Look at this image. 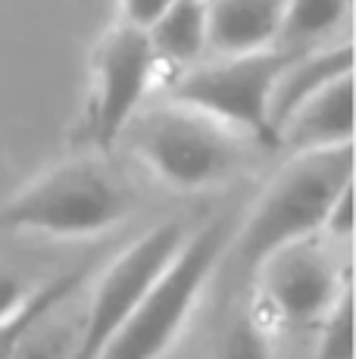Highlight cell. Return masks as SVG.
<instances>
[{
    "instance_id": "obj_1",
    "label": "cell",
    "mask_w": 356,
    "mask_h": 359,
    "mask_svg": "<svg viewBox=\"0 0 356 359\" xmlns=\"http://www.w3.org/2000/svg\"><path fill=\"white\" fill-rule=\"evenodd\" d=\"M353 188V147L291 154L263 184L247 216L231 231L238 262L253 275L259 262L291 244L316 241L331 206Z\"/></svg>"
},
{
    "instance_id": "obj_2",
    "label": "cell",
    "mask_w": 356,
    "mask_h": 359,
    "mask_svg": "<svg viewBox=\"0 0 356 359\" xmlns=\"http://www.w3.org/2000/svg\"><path fill=\"white\" fill-rule=\"evenodd\" d=\"M163 188L200 194L231 182L244 165V137L175 100L144 107L122 141Z\"/></svg>"
},
{
    "instance_id": "obj_3",
    "label": "cell",
    "mask_w": 356,
    "mask_h": 359,
    "mask_svg": "<svg viewBox=\"0 0 356 359\" xmlns=\"http://www.w3.org/2000/svg\"><path fill=\"white\" fill-rule=\"evenodd\" d=\"M132 210L125 184L94 156H75L0 203L4 234H41V238L78 241L97 238L122 222Z\"/></svg>"
},
{
    "instance_id": "obj_4",
    "label": "cell",
    "mask_w": 356,
    "mask_h": 359,
    "mask_svg": "<svg viewBox=\"0 0 356 359\" xmlns=\"http://www.w3.org/2000/svg\"><path fill=\"white\" fill-rule=\"evenodd\" d=\"M228 219H213L188 231L182 250L169 262L141 306L125 319L97 359H163L184 334L194 319L197 303L203 300L216 269L231 247Z\"/></svg>"
},
{
    "instance_id": "obj_5",
    "label": "cell",
    "mask_w": 356,
    "mask_h": 359,
    "mask_svg": "<svg viewBox=\"0 0 356 359\" xmlns=\"http://www.w3.org/2000/svg\"><path fill=\"white\" fill-rule=\"evenodd\" d=\"M297 50L253 53L235 60H203L200 66L169 79V100L216 119L231 128L244 141H256L263 147H275L269 126V107L275 81Z\"/></svg>"
},
{
    "instance_id": "obj_6",
    "label": "cell",
    "mask_w": 356,
    "mask_h": 359,
    "mask_svg": "<svg viewBox=\"0 0 356 359\" xmlns=\"http://www.w3.org/2000/svg\"><path fill=\"white\" fill-rule=\"evenodd\" d=\"M163 75L147 38L122 22H113L100 34L88 66L85 97V141L97 154H107L122 141L128 122L147 107L156 79Z\"/></svg>"
},
{
    "instance_id": "obj_7",
    "label": "cell",
    "mask_w": 356,
    "mask_h": 359,
    "mask_svg": "<svg viewBox=\"0 0 356 359\" xmlns=\"http://www.w3.org/2000/svg\"><path fill=\"white\" fill-rule=\"evenodd\" d=\"M184 238L188 229L182 222H163L135 238L119 257H113V262L94 278L88 313L78 328L75 359H97L104 353L113 334L125 325V319L141 306L150 287L169 269Z\"/></svg>"
},
{
    "instance_id": "obj_8",
    "label": "cell",
    "mask_w": 356,
    "mask_h": 359,
    "mask_svg": "<svg viewBox=\"0 0 356 359\" xmlns=\"http://www.w3.org/2000/svg\"><path fill=\"white\" fill-rule=\"evenodd\" d=\"M253 313L269 331L319 325L350 291L347 272L316 241L291 244L253 269Z\"/></svg>"
},
{
    "instance_id": "obj_9",
    "label": "cell",
    "mask_w": 356,
    "mask_h": 359,
    "mask_svg": "<svg viewBox=\"0 0 356 359\" xmlns=\"http://www.w3.org/2000/svg\"><path fill=\"white\" fill-rule=\"evenodd\" d=\"M278 147H291V154L353 147V75L331 81L300 103L278 128Z\"/></svg>"
},
{
    "instance_id": "obj_10",
    "label": "cell",
    "mask_w": 356,
    "mask_h": 359,
    "mask_svg": "<svg viewBox=\"0 0 356 359\" xmlns=\"http://www.w3.org/2000/svg\"><path fill=\"white\" fill-rule=\"evenodd\" d=\"M285 4L275 0H222L207 4V60H235L275 50Z\"/></svg>"
},
{
    "instance_id": "obj_11",
    "label": "cell",
    "mask_w": 356,
    "mask_h": 359,
    "mask_svg": "<svg viewBox=\"0 0 356 359\" xmlns=\"http://www.w3.org/2000/svg\"><path fill=\"white\" fill-rule=\"evenodd\" d=\"M160 69L175 79L207 60V4L169 0V10L147 34Z\"/></svg>"
},
{
    "instance_id": "obj_12",
    "label": "cell",
    "mask_w": 356,
    "mask_h": 359,
    "mask_svg": "<svg viewBox=\"0 0 356 359\" xmlns=\"http://www.w3.org/2000/svg\"><path fill=\"white\" fill-rule=\"evenodd\" d=\"M85 275H88L85 269H72V272H63V275H57V278L44 281V285H38L35 291H32V297L22 303L19 313H13L6 322H0V359L16 356L19 347L69 300Z\"/></svg>"
},
{
    "instance_id": "obj_13",
    "label": "cell",
    "mask_w": 356,
    "mask_h": 359,
    "mask_svg": "<svg viewBox=\"0 0 356 359\" xmlns=\"http://www.w3.org/2000/svg\"><path fill=\"white\" fill-rule=\"evenodd\" d=\"M347 16H350V4L347 0H300V4H285L278 47H285V50H313V47L331 44L325 38Z\"/></svg>"
},
{
    "instance_id": "obj_14",
    "label": "cell",
    "mask_w": 356,
    "mask_h": 359,
    "mask_svg": "<svg viewBox=\"0 0 356 359\" xmlns=\"http://www.w3.org/2000/svg\"><path fill=\"white\" fill-rule=\"evenodd\" d=\"M213 359H275L272 331L259 322L253 309H241L222 331Z\"/></svg>"
},
{
    "instance_id": "obj_15",
    "label": "cell",
    "mask_w": 356,
    "mask_h": 359,
    "mask_svg": "<svg viewBox=\"0 0 356 359\" xmlns=\"http://www.w3.org/2000/svg\"><path fill=\"white\" fill-rule=\"evenodd\" d=\"M316 359H350L353 356V297L347 291L338 306L319 322Z\"/></svg>"
},
{
    "instance_id": "obj_16",
    "label": "cell",
    "mask_w": 356,
    "mask_h": 359,
    "mask_svg": "<svg viewBox=\"0 0 356 359\" xmlns=\"http://www.w3.org/2000/svg\"><path fill=\"white\" fill-rule=\"evenodd\" d=\"M75 344H78V331L69 325H50L47 319L13 359H75Z\"/></svg>"
},
{
    "instance_id": "obj_17",
    "label": "cell",
    "mask_w": 356,
    "mask_h": 359,
    "mask_svg": "<svg viewBox=\"0 0 356 359\" xmlns=\"http://www.w3.org/2000/svg\"><path fill=\"white\" fill-rule=\"evenodd\" d=\"M166 10H169V0H125V4H119V10H116V22H122L125 29L147 38Z\"/></svg>"
},
{
    "instance_id": "obj_18",
    "label": "cell",
    "mask_w": 356,
    "mask_h": 359,
    "mask_svg": "<svg viewBox=\"0 0 356 359\" xmlns=\"http://www.w3.org/2000/svg\"><path fill=\"white\" fill-rule=\"evenodd\" d=\"M35 287H29L16 272L10 269H0V322H6L13 313L22 309V303L32 297Z\"/></svg>"
},
{
    "instance_id": "obj_19",
    "label": "cell",
    "mask_w": 356,
    "mask_h": 359,
    "mask_svg": "<svg viewBox=\"0 0 356 359\" xmlns=\"http://www.w3.org/2000/svg\"><path fill=\"white\" fill-rule=\"evenodd\" d=\"M350 231H353V188L344 191L338 197V203L331 206L322 234H328L331 241H350Z\"/></svg>"
}]
</instances>
